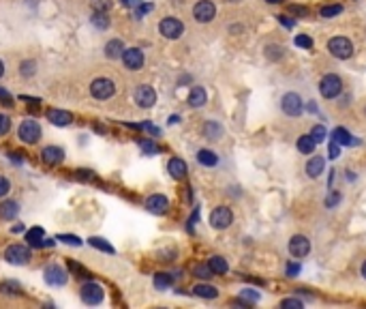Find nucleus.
<instances>
[{"label": "nucleus", "instance_id": "f257e3e1", "mask_svg": "<svg viewBox=\"0 0 366 309\" xmlns=\"http://www.w3.org/2000/svg\"><path fill=\"white\" fill-rule=\"evenodd\" d=\"M90 94L99 101H107L116 94V84L109 78H96L90 84Z\"/></svg>", "mask_w": 366, "mask_h": 309}, {"label": "nucleus", "instance_id": "f03ea898", "mask_svg": "<svg viewBox=\"0 0 366 309\" xmlns=\"http://www.w3.org/2000/svg\"><path fill=\"white\" fill-rule=\"evenodd\" d=\"M319 92H321L323 99H336L338 94L343 92V82H340L338 75L328 73V75H323L321 82H319Z\"/></svg>", "mask_w": 366, "mask_h": 309}, {"label": "nucleus", "instance_id": "7ed1b4c3", "mask_svg": "<svg viewBox=\"0 0 366 309\" xmlns=\"http://www.w3.org/2000/svg\"><path fill=\"white\" fill-rule=\"evenodd\" d=\"M328 52H330L338 61H347L353 56V43L347 37H334L328 41Z\"/></svg>", "mask_w": 366, "mask_h": 309}, {"label": "nucleus", "instance_id": "20e7f679", "mask_svg": "<svg viewBox=\"0 0 366 309\" xmlns=\"http://www.w3.org/2000/svg\"><path fill=\"white\" fill-rule=\"evenodd\" d=\"M231 223H234V213L229 206H216L210 213V225L214 230H227Z\"/></svg>", "mask_w": 366, "mask_h": 309}, {"label": "nucleus", "instance_id": "39448f33", "mask_svg": "<svg viewBox=\"0 0 366 309\" xmlns=\"http://www.w3.org/2000/svg\"><path fill=\"white\" fill-rule=\"evenodd\" d=\"M19 140L26 142V144H36V142L41 140V125L32 121V118H28V121H24L19 125V131H17Z\"/></svg>", "mask_w": 366, "mask_h": 309}, {"label": "nucleus", "instance_id": "423d86ee", "mask_svg": "<svg viewBox=\"0 0 366 309\" xmlns=\"http://www.w3.org/2000/svg\"><path fill=\"white\" fill-rule=\"evenodd\" d=\"M158 32H161L165 39H180L182 32H185V24L176 17H165L158 24Z\"/></svg>", "mask_w": 366, "mask_h": 309}, {"label": "nucleus", "instance_id": "0eeeda50", "mask_svg": "<svg viewBox=\"0 0 366 309\" xmlns=\"http://www.w3.org/2000/svg\"><path fill=\"white\" fill-rule=\"evenodd\" d=\"M79 296H82V301L86 303V305H99L103 301V288L99 286V283H94V281H88V283H84L82 290H79Z\"/></svg>", "mask_w": 366, "mask_h": 309}, {"label": "nucleus", "instance_id": "6e6552de", "mask_svg": "<svg viewBox=\"0 0 366 309\" xmlns=\"http://www.w3.org/2000/svg\"><path fill=\"white\" fill-rule=\"evenodd\" d=\"M280 110H283L287 116H300L304 110L302 97L298 92H287L283 99H280Z\"/></svg>", "mask_w": 366, "mask_h": 309}, {"label": "nucleus", "instance_id": "1a4fd4ad", "mask_svg": "<svg viewBox=\"0 0 366 309\" xmlns=\"http://www.w3.org/2000/svg\"><path fill=\"white\" fill-rule=\"evenodd\" d=\"M5 258H7V262H9V264L24 266V264L28 262L30 252H28V247H24V245H9V247H7V252H5Z\"/></svg>", "mask_w": 366, "mask_h": 309}, {"label": "nucleus", "instance_id": "9d476101", "mask_svg": "<svg viewBox=\"0 0 366 309\" xmlns=\"http://www.w3.org/2000/svg\"><path fill=\"white\" fill-rule=\"evenodd\" d=\"M193 15L199 24H208L216 15V7L210 3V0H199V3L193 7Z\"/></svg>", "mask_w": 366, "mask_h": 309}, {"label": "nucleus", "instance_id": "9b49d317", "mask_svg": "<svg viewBox=\"0 0 366 309\" xmlns=\"http://www.w3.org/2000/svg\"><path fill=\"white\" fill-rule=\"evenodd\" d=\"M122 63L129 71H139L144 67V52L139 47H129V50L122 52Z\"/></svg>", "mask_w": 366, "mask_h": 309}, {"label": "nucleus", "instance_id": "f8f14e48", "mask_svg": "<svg viewBox=\"0 0 366 309\" xmlns=\"http://www.w3.org/2000/svg\"><path fill=\"white\" fill-rule=\"evenodd\" d=\"M135 103L139 105V108H152V105L156 103V92H154V88L152 86H148V84H141V86H137L135 88Z\"/></svg>", "mask_w": 366, "mask_h": 309}, {"label": "nucleus", "instance_id": "ddd939ff", "mask_svg": "<svg viewBox=\"0 0 366 309\" xmlns=\"http://www.w3.org/2000/svg\"><path fill=\"white\" fill-rule=\"evenodd\" d=\"M309 252H311V241L307 239V236H302V234L291 236V241H289V254L291 256L304 258V256H309Z\"/></svg>", "mask_w": 366, "mask_h": 309}, {"label": "nucleus", "instance_id": "4468645a", "mask_svg": "<svg viewBox=\"0 0 366 309\" xmlns=\"http://www.w3.org/2000/svg\"><path fill=\"white\" fill-rule=\"evenodd\" d=\"M45 281L50 283V286H65L67 283V271L63 266H58V264H50L45 268Z\"/></svg>", "mask_w": 366, "mask_h": 309}, {"label": "nucleus", "instance_id": "2eb2a0df", "mask_svg": "<svg viewBox=\"0 0 366 309\" xmlns=\"http://www.w3.org/2000/svg\"><path fill=\"white\" fill-rule=\"evenodd\" d=\"M146 208H148L152 215H165L167 208H169V200L161 194H154L146 200Z\"/></svg>", "mask_w": 366, "mask_h": 309}, {"label": "nucleus", "instance_id": "dca6fc26", "mask_svg": "<svg viewBox=\"0 0 366 309\" xmlns=\"http://www.w3.org/2000/svg\"><path fill=\"white\" fill-rule=\"evenodd\" d=\"M41 159H43V163L45 165H58V163H63V159H65V150L60 148V146H45L43 148V152H41Z\"/></svg>", "mask_w": 366, "mask_h": 309}, {"label": "nucleus", "instance_id": "f3484780", "mask_svg": "<svg viewBox=\"0 0 366 309\" xmlns=\"http://www.w3.org/2000/svg\"><path fill=\"white\" fill-rule=\"evenodd\" d=\"M167 172H169L172 178H176V181H182V178H187L189 168H187V163L182 159L174 157V159H169V163H167Z\"/></svg>", "mask_w": 366, "mask_h": 309}, {"label": "nucleus", "instance_id": "a211bd4d", "mask_svg": "<svg viewBox=\"0 0 366 309\" xmlns=\"http://www.w3.org/2000/svg\"><path fill=\"white\" fill-rule=\"evenodd\" d=\"M47 118H50V123L56 127H67L73 123V114L67 110H47Z\"/></svg>", "mask_w": 366, "mask_h": 309}, {"label": "nucleus", "instance_id": "6ab92c4d", "mask_svg": "<svg viewBox=\"0 0 366 309\" xmlns=\"http://www.w3.org/2000/svg\"><path fill=\"white\" fill-rule=\"evenodd\" d=\"M206 101H208V94L201 86H193L189 92V105L191 108H204Z\"/></svg>", "mask_w": 366, "mask_h": 309}, {"label": "nucleus", "instance_id": "aec40b11", "mask_svg": "<svg viewBox=\"0 0 366 309\" xmlns=\"http://www.w3.org/2000/svg\"><path fill=\"white\" fill-rule=\"evenodd\" d=\"M17 213H19V204L13 200H5L3 204H0V219L11 221V219L17 217Z\"/></svg>", "mask_w": 366, "mask_h": 309}, {"label": "nucleus", "instance_id": "412c9836", "mask_svg": "<svg viewBox=\"0 0 366 309\" xmlns=\"http://www.w3.org/2000/svg\"><path fill=\"white\" fill-rule=\"evenodd\" d=\"M122 52H125V43H122L120 39H112V41H107V45H105V56L109 58V61H116V58H122Z\"/></svg>", "mask_w": 366, "mask_h": 309}, {"label": "nucleus", "instance_id": "4be33fe9", "mask_svg": "<svg viewBox=\"0 0 366 309\" xmlns=\"http://www.w3.org/2000/svg\"><path fill=\"white\" fill-rule=\"evenodd\" d=\"M26 241H28V245H30V247L41 249V247H43V243H45V232H43V228H32V230H28Z\"/></svg>", "mask_w": 366, "mask_h": 309}, {"label": "nucleus", "instance_id": "5701e85b", "mask_svg": "<svg viewBox=\"0 0 366 309\" xmlns=\"http://www.w3.org/2000/svg\"><path fill=\"white\" fill-rule=\"evenodd\" d=\"M332 140L336 142V144H343V146H349V144H358V142L351 138V133L347 131V129H343V127L334 129V131H332Z\"/></svg>", "mask_w": 366, "mask_h": 309}, {"label": "nucleus", "instance_id": "b1692460", "mask_svg": "<svg viewBox=\"0 0 366 309\" xmlns=\"http://www.w3.org/2000/svg\"><path fill=\"white\" fill-rule=\"evenodd\" d=\"M193 294L195 296H201V299H216L218 290L214 286H208V283H197V286L193 288Z\"/></svg>", "mask_w": 366, "mask_h": 309}, {"label": "nucleus", "instance_id": "393cba45", "mask_svg": "<svg viewBox=\"0 0 366 309\" xmlns=\"http://www.w3.org/2000/svg\"><path fill=\"white\" fill-rule=\"evenodd\" d=\"M323 159L321 157H315L313 159H309V163H307V174L311 176V178H317V176H321V172H323Z\"/></svg>", "mask_w": 366, "mask_h": 309}, {"label": "nucleus", "instance_id": "a878e982", "mask_svg": "<svg viewBox=\"0 0 366 309\" xmlns=\"http://www.w3.org/2000/svg\"><path fill=\"white\" fill-rule=\"evenodd\" d=\"M197 161H199L201 165H206V168H212V165L218 163V157H216V152H212V150H208V148H201V150L197 152Z\"/></svg>", "mask_w": 366, "mask_h": 309}, {"label": "nucleus", "instance_id": "bb28decb", "mask_svg": "<svg viewBox=\"0 0 366 309\" xmlns=\"http://www.w3.org/2000/svg\"><path fill=\"white\" fill-rule=\"evenodd\" d=\"M208 266L212 268V273L214 275H223V273H227V262H225V258H221V256H212L210 260H208Z\"/></svg>", "mask_w": 366, "mask_h": 309}, {"label": "nucleus", "instance_id": "cd10ccee", "mask_svg": "<svg viewBox=\"0 0 366 309\" xmlns=\"http://www.w3.org/2000/svg\"><path fill=\"white\" fill-rule=\"evenodd\" d=\"M174 283V277L169 273H156L154 275V288L156 290H167Z\"/></svg>", "mask_w": 366, "mask_h": 309}, {"label": "nucleus", "instance_id": "c85d7f7f", "mask_svg": "<svg viewBox=\"0 0 366 309\" xmlns=\"http://www.w3.org/2000/svg\"><path fill=\"white\" fill-rule=\"evenodd\" d=\"M204 136L210 138V140H218V138L223 136V129H221V125H218V123L208 121V123H206V127H204Z\"/></svg>", "mask_w": 366, "mask_h": 309}, {"label": "nucleus", "instance_id": "c756f323", "mask_svg": "<svg viewBox=\"0 0 366 309\" xmlns=\"http://www.w3.org/2000/svg\"><path fill=\"white\" fill-rule=\"evenodd\" d=\"M315 144H317V142H315L311 136H300V138H298V150H300L302 154H311V152L315 150Z\"/></svg>", "mask_w": 366, "mask_h": 309}, {"label": "nucleus", "instance_id": "7c9ffc66", "mask_svg": "<svg viewBox=\"0 0 366 309\" xmlns=\"http://www.w3.org/2000/svg\"><path fill=\"white\" fill-rule=\"evenodd\" d=\"M88 243L94 247V249H101V252H105V254H114L116 249L109 245L105 239H99V236H92V239H88Z\"/></svg>", "mask_w": 366, "mask_h": 309}, {"label": "nucleus", "instance_id": "2f4dec72", "mask_svg": "<svg viewBox=\"0 0 366 309\" xmlns=\"http://www.w3.org/2000/svg\"><path fill=\"white\" fill-rule=\"evenodd\" d=\"M0 292H5V294H19L22 286H19L17 281H3V283H0Z\"/></svg>", "mask_w": 366, "mask_h": 309}, {"label": "nucleus", "instance_id": "473e14b6", "mask_svg": "<svg viewBox=\"0 0 366 309\" xmlns=\"http://www.w3.org/2000/svg\"><path fill=\"white\" fill-rule=\"evenodd\" d=\"M321 17H326V20H330V17H334V15H338V13H343V7L340 5H328V7H323L321 11Z\"/></svg>", "mask_w": 366, "mask_h": 309}, {"label": "nucleus", "instance_id": "72a5a7b5", "mask_svg": "<svg viewBox=\"0 0 366 309\" xmlns=\"http://www.w3.org/2000/svg\"><path fill=\"white\" fill-rule=\"evenodd\" d=\"M193 273H195V277H199V279H210V277L214 275L212 268H210L208 264H197Z\"/></svg>", "mask_w": 366, "mask_h": 309}, {"label": "nucleus", "instance_id": "f704fd0d", "mask_svg": "<svg viewBox=\"0 0 366 309\" xmlns=\"http://www.w3.org/2000/svg\"><path fill=\"white\" fill-rule=\"evenodd\" d=\"M19 73L24 75V78H30V75H34L36 73V63L34 61H24L22 65H19Z\"/></svg>", "mask_w": 366, "mask_h": 309}, {"label": "nucleus", "instance_id": "c9c22d12", "mask_svg": "<svg viewBox=\"0 0 366 309\" xmlns=\"http://www.w3.org/2000/svg\"><path fill=\"white\" fill-rule=\"evenodd\" d=\"M112 0H92V9L96 11V13H107L109 9H112Z\"/></svg>", "mask_w": 366, "mask_h": 309}, {"label": "nucleus", "instance_id": "e433bc0d", "mask_svg": "<svg viewBox=\"0 0 366 309\" xmlns=\"http://www.w3.org/2000/svg\"><path fill=\"white\" fill-rule=\"evenodd\" d=\"M92 24H94L96 28L105 30V28L109 26V20H107V15H105V13H96V11H94V15H92Z\"/></svg>", "mask_w": 366, "mask_h": 309}, {"label": "nucleus", "instance_id": "4c0bfd02", "mask_svg": "<svg viewBox=\"0 0 366 309\" xmlns=\"http://www.w3.org/2000/svg\"><path fill=\"white\" fill-rule=\"evenodd\" d=\"M294 43L298 47H302V50H311V47H313V39L309 37V34H298V37L294 39Z\"/></svg>", "mask_w": 366, "mask_h": 309}, {"label": "nucleus", "instance_id": "58836bf2", "mask_svg": "<svg viewBox=\"0 0 366 309\" xmlns=\"http://www.w3.org/2000/svg\"><path fill=\"white\" fill-rule=\"evenodd\" d=\"M266 56L270 58V61H278V58L283 56V47H278V45H268V47H266Z\"/></svg>", "mask_w": 366, "mask_h": 309}, {"label": "nucleus", "instance_id": "ea45409f", "mask_svg": "<svg viewBox=\"0 0 366 309\" xmlns=\"http://www.w3.org/2000/svg\"><path fill=\"white\" fill-rule=\"evenodd\" d=\"M311 138L317 142V144H319V142H323V140H326V127H323V125H315L313 131H311Z\"/></svg>", "mask_w": 366, "mask_h": 309}, {"label": "nucleus", "instance_id": "a19ab883", "mask_svg": "<svg viewBox=\"0 0 366 309\" xmlns=\"http://www.w3.org/2000/svg\"><path fill=\"white\" fill-rule=\"evenodd\" d=\"M56 239L63 241V243H67V245H73V247H79V245H82V241L77 239L75 234H58Z\"/></svg>", "mask_w": 366, "mask_h": 309}, {"label": "nucleus", "instance_id": "79ce46f5", "mask_svg": "<svg viewBox=\"0 0 366 309\" xmlns=\"http://www.w3.org/2000/svg\"><path fill=\"white\" fill-rule=\"evenodd\" d=\"M139 146H141V150H144V152H148V154L158 152V146L154 144V142H150V140H141V142H139Z\"/></svg>", "mask_w": 366, "mask_h": 309}, {"label": "nucleus", "instance_id": "37998d69", "mask_svg": "<svg viewBox=\"0 0 366 309\" xmlns=\"http://www.w3.org/2000/svg\"><path fill=\"white\" fill-rule=\"evenodd\" d=\"M9 129H11V121H9V116L0 114V136H7V133H9Z\"/></svg>", "mask_w": 366, "mask_h": 309}, {"label": "nucleus", "instance_id": "c03bdc74", "mask_svg": "<svg viewBox=\"0 0 366 309\" xmlns=\"http://www.w3.org/2000/svg\"><path fill=\"white\" fill-rule=\"evenodd\" d=\"M280 307H283V309H300L302 301H298V299H285L283 303H280Z\"/></svg>", "mask_w": 366, "mask_h": 309}, {"label": "nucleus", "instance_id": "a18cd8bd", "mask_svg": "<svg viewBox=\"0 0 366 309\" xmlns=\"http://www.w3.org/2000/svg\"><path fill=\"white\" fill-rule=\"evenodd\" d=\"M328 157H330V159H336V157H340V144H336L334 140H332V144L328 146Z\"/></svg>", "mask_w": 366, "mask_h": 309}, {"label": "nucleus", "instance_id": "49530a36", "mask_svg": "<svg viewBox=\"0 0 366 309\" xmlns=\"http://www.w3.org/2000/svg\"><path fill=\"white\" fill-rule=\"evenodd\" d=\"M9 191H11V183L7 181L5 176H0V198H5Z\"/></svg>", "mask_w": 366, "mask_h": 309}, {"label": "nucleus", "instance_id": "de8ad7c7", "mask_svg": "<svg viewBox=\"0 0 366 309\" xmlns=\"http://www.w3.org/2000/svg\"><path fill=\"white\" fill-rule=\"evenodd\" d=\"M338 202H340V194H330V196L326 198V206H328V208H332V206L338 204Z\"/></svg>", "mask_w": 366, "mask_h": 309}, {"label": "nucleus", "instance_id": "09e8293b", "mask_svg": "<svg viewBox=\"0 0 366 309\" xmlns=\"http://www.w3.org/2000/svg\"><path fill=\"white\" fill-rule=\"evenodd\" d=\"M0 101H3L5 105H13V97H11V92L5 90V88H0Z\"/></svg>", "mask_w": 366, "mask_h": 309}, {"label": "nucleus", "instance_id": "8fccbe9b", "mask_svg": "<svg viewBox=\"0 0 366 309\" xmlns=\"http://www.w3.org/2000/svg\"><path fill=\"white\" fill-rule=\"evenodd\" d=\"M242 299H244V301L249 299V301H253V303H255V301H259V294L255 292V290H244V292H242Z\"/></svg>", "mask_w": 366, "mask_h": 309}, {"label": "nucleus", "instance_id": "3c124183", "mask_svg": "<svg viewBox=\"0 0 366 309\" xmlns=\"http://www.w3.org/2000/svg\"><path fill=\"white\" fill-rule=\"evenodd\" d=\"M298 273H300V264H294V262L287 264V275H289V277H296Z\"/></svg>", "mask_w": 366, "mask_h": 309}, {"label": "nucleus", "instance_id": "603ef678", "mask_svg": "<svg viewBox=\"0 0 366 309\" xmlns=\"http://www.w3.org/2000/svg\"><path fill=\"white\" fill-rule=\"evenodd\" d=\"M69 268H71V271H75V273H79V275H86V271H84L77 262H73V260H69Z\"/></svg>", "mask_w": 366, "mask_h": 309}, {"label": "nucleus", "instance_id": "864d4df0", "mask_svg": "<svg viewBox=\"0 0 366 309\" xmlns=\"http://www.w3.org/2000/svg\"><path fill=\"white\" fill-rule=\"evenodd\" d=\"M278 22H280V24H283V26H285V28H291V26H294V22H291V20H289L287 15H278Z\"/></svg>", "mask_w": 366, "mask_h": 309}, {"label": "nucleus", "instance_id": "5fc2aeb1", "mask_svg": "<svg viewBox=\"0 0 366 309\" xmlns=\"http://www.w3.org/2000/svg\"><path fill=\"white\" fill-rule=\"evenodd\" d=\"M148 11H152V5H139L137 15H144V13H148Z\"/></svg>", "mask_w": 366, "mask_h": 309}, {"label": "nucleus", "instance_id": "6e6d98bb", "mask_svg": "<svg viewBox=\"0 0 366 309\" xmlns=\"http://www.w3.org/2000/svg\"><path fill=\"white\" fill-rule=\"evenodd\" d=\"M291 11H294V13H300V15H307V9H304V7H291Z\"/></svg>", "mask_w": 366, "mask_h": 309}, {"label": "nucleus", "instance_id": "4d7b16f0", "mask_svg": "<svg viewBox=\"0 0 366 309\" xmlns=\"http://www.w3.org/2000/svg\"><path fill=\"white\" fill-rule=\"evenodd\" d=\"M22 230H24V225H13V228H11V232H13V234H17Z\"/></svg>", "mask_w": 366, "mask_h": 309}, {"label": "nucleus", "instance_id": "13d9d810", "mask_svg": "<svg viewBox=\"0 0 366 309\" xmlns=\"http://www.w3.org/2000/svg\"><path fill=\"white\" fill-rule=\"evenodd\" d=\"M180 121V116H172V118H169V123H172V125H176Z\"/></svg>", "mask_w": 366, "mask_h": 309}, {"label": "nucleus", "instance_id": "bf43d9fd", "mask_svg": "<svg viewBox=\"0 0 366 309\" xmlns=\"http://www.w3.org/2000/svg\"><path fill=\"white\" fill-rule=\"evenodd\" d=\"M3 75H5V63L0 61V78H3Z\"/></svg>", "mask_w": 366, "mask_h": 309}, {"label": "nucleus", "instance_id": "052dcab7", "mask_svg": "<svg viewBox=\"0 0 366 309\" xmlns=\"http://www.w3.org/2000/svg\"><path fill=\"white\" fill-rule=\"evenodd\" d=\"M266 3H270V5H278V3H283V0H266Z\"/></svg>", "mask_w": 366, "mask_h": 309}, {"label": "nucleus", "instance_id": "680f3d73", "mask_svg": "<svg viewBox=\"0 0 366 309\" xmlns=\"http://www.w3.org/2000/svg\"><path fill=\"white\" fill-rule=\"evenodd\" d=\"M362 277H364V279H366V262H364V264H362Z\"/></svg>", "mask_w": 366, "mask_h": 309}, {"label": "nucleus", "instance_id": "e2e57ef3", "mask_svg": "<svg viewBox=\"0 0 366 309\" xmlns=\"http://www.w3.org/2000/svg\"><path fill=\"white\" fill-rule=\"evenodd\" d=\"M364 114H366V108H364Z\"/></svg>", "mask_w": 366, "mask_h": 309}]
</instances>
